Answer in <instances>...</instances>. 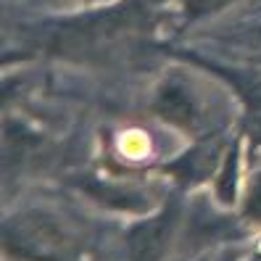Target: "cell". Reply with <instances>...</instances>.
<instances>
[{
	"label": "cell",
	"instance_id": "6da1fadb",
	"mask_svg": "<svg viewBox=\"0 0 261 261\" xmlns=\"http://www.w3.org/2000/svg\"><path fill=\"white\" fill-rule=\"evenodd\" d=\"M8 238H19V243H8V245L32 261H64L69 251L66 235L45 219H40L35 227L24 224L21 229H8Z\"/></svg>",
	"mask_w": 261,
	"mask_h": 261
},
{
	"label": "cell",
	"instance_id": "7a4b0ae2",
	"mask_svg": "<svg viewBox=\"0 0 261 261\" xmlns=\"http://www.w3.org/2000/svg\"><path fill=\"white\" fill-rule=\"evenodd\" d=\"M166 240H169V222H166V217H161L156 222L140 227L129 238L132 258L135 261H156L166 248Z\"/></svg>",
	"mask_w": 261,
	"mask_h": 261
},
{
	"label": "cell",
	"instance_id": "3957f363",
	"mask_svg": "<svg viewBox=\"0 0 261 261\" xmlns=\"http://www.w3.org/2000/svg\"><path fill=\"white\" fill-rule=\"evenodd\" d=\"M156 109L164 119H172L177 121V124H188V121L193 119V103L190 98L182 93L179 87H164L161 90V95L156 100Z\"/></svg>",
	"mask_w": 261,
	"mask_h": 261
},
{
	"label": "cell",
	"instance_id": "277c9868",
	"mask_svg": "<svg viewBox=\"0 0 261 261\" xmlns=\"http://www.w3.org/2000/svg\"><path fill=\"white\" fill-rule=\"evenodd\" d=\"M229 0H190V13H208V11H217L222 6H227Z\"/></svg>",
	"mask_w": 261,
	"mask_h": 261
},
{
	"label": "cell",
	"instance_id": "5b68a950",
	"mask_svg": "<svg viewBox=\"0 0 261 261\" xmlns=\"http://www.w3.org/2000/svg\"><path fill=\"white\" fill-rule=\"evenodd\" d=\"M248 214L253 219H261V185L256 188V193L251 195V201H248Z\"/></svg>",
	"mask_w": 261,
	"mask_h": 261
}]
</instances>
